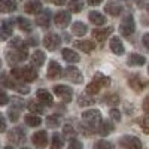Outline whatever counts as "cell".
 I'll return each mask as SVG.
<instances>
[{"mask_svg": "<svg viewBox=\"0 0 149 149\" xmlns=\"http://www.w3.org/2000/svg\"><path fill=\"white\" fill-rule=\"evenodd\" d=\"M5 131H6V119L0 113V133H5Z\"/></svg>", "mask_w": 149, "mask_h": 149, "instance_id": "47", "label": "cell"}, {"mask_svg": "<svg viewBox=\"0 0 149 149\" xmlns=\"http://www.w3.org/2000/svg\"><path fill=\"white\" fill-rule=\"evenodd\" d=\"M27 107H29V110H31L33 115H40V113H43V112H45L43 104L39 103V102H33V100H31V102H29Z\"/></svg>", "mask_w": 149, "mask_h": 149, "instance_id": "29", "label": "cell"}, {"mask_svg": "<svg viewBox=\"0 0 149 149\" xmlns=\"http://www.w3.org/2000/svg\"><path fill=\"white\" fill-rule=\"evenodd\" d=\"M69 10L70 12H74V14H78L84 9V0H69Z\"/></svg>", "mask_w": 149, "mask_h": 149, "instance_id": "32", "label": "cell"}, {"mask_svg": "<svg viewBox=\"0 0 149 149\" xmlns=\"http://www.w3.org/2000/svg\"><path fill=\"white\" fill-rule=\"evenodd\" d=\"M24 10L27 14L36 15V14H40L42 12V2L40 0H27L26 6H24Z\"/></svg>", "mask_w": 149, "mask_h": 149, "instance_id": "14", "label": "cell"}, {"mask_svg": "<svg viewBox=\"0 0 149 149\" xmlns=\"http://www.w3.org/2000/svg\"><path fill=\"white\" fill-rule=\"evenodd\" d=\"M10 36H12V24L10 21H3L2 27H0V39L6 40Z\"/></svg>", "mask_w": 149, "mask_h": 149, "instance_id": "25", "label": "cell"}, {"mask_svg": "<svg viewBox=\"0 0 149 149\" xmlns=\"http://www.w3.org/2000/svg\"><path fill=\"white\" fill-rule=\"evenodd\" d=\"M63 134H66L67 137H69V136H70V137H73V136L76 134V133H74V130H73V127L70 125V124H66L64 128H63Z\"/></svg>", "mask_w": 149, "mask_h": 149, "instance_id": "45", "label": "cell"}, {"mask_svg": "<svg viewBox=\"0 0 149 149\" xmlns=\"http://www.w3.org/2000/svg\"><path fill=\"white\" fill-rule=\"evenodd\" d=\"M18 26L24 31H31V29H33V24L29 19H26V18H18Z\"/></svg>", "mask_w": 149, "mask_h": 149, "instance_id": "36", "label": "cell"}, {"mask_svg": "<svg viewBox=\"0 0 149 149\" xmlns=\"http://www.w3.org/2000/svg\"><path fill=\"white\" fill-rule=\"evenodd\" d=\"M88 18L93 24H95V26H104L106 24V17L102 15L100 12H97V10H93L88 14Z\"/></svg>", "mask_w": 149, "mask_h": 149, "instance_id": "22", "label": "cell"}, {"mask_svg": "<svg viewBox=\"0 0 149 149\" xmlns=\"http://www.w3.org/2000/svg\"><path fill=\"white\" fill-rule=\"evenodd\" d=\"M21 149H29V148H21Z\"/></svg>", "mask_w": 149, "mask_h": 149, "instance_id": "54", "label": "cell"}, {"mask_svg": "<svg viewBox=\"0 0 149 149\" xmlns=\"http://www.w3.org/2000/svg\"><path fill=\"white\" fill-rule=\"evenodd\" d=\"M139 125L142 127L145 134H149V113H146L145 116H142L139 119Z\"/></svg>", "mask_w": 149, "mask_h": 149, "instance_id": "37", "label": "cell"}, {"mask_svg": "<svg viewBox=\"0 0 149 149\" xmlns=\"http://www.w3.org/2000/svg\"><path fill=\"white\" fill-rule=\"evenodd\" d=\"M12 78L24 82H33L37 78V72L33 67H21V69H14L12 70Z\"/></svg>", "mask_w": 149, "mask_h": 149, "instance_id": "2", "label": "cell"}, {"mask_svg": "<svg viewBox=\"0 0 149 149\" xmlns=\"http://www.w3.org/2000/svg\"><path fill=\"white\" fill-rule=\"evenodd\" d=\"M67 149H82V143L79 140H76V139H72L69 142V148Z\"/></svg>", "mask_w": 149, "mask_h": 149, "instance_id": "46", "label": "cell"}, {"mask_svg": "<svg viewBox=\"0 0 149 149\" xmlns=\"http://www.w3.org/2000/svg\"><path fill=\"white\" fill-rule=\"evenodd\" d=\"M103 103L109 104V106H116L119 103V97H118V94H106L103 97Z\"/></svg>", "mask_w": 149, "mask_h": 149, "instance_id": "34", "label": "cell"}, {"mask_svg": "<svg viewBox=\"0 0 149 149\" xmlns=\"http://www.w3.org/2000/svg\"><path fill=\"white\" fill-rule=\"evenodd\" d=\"M46 74H48L49 79H58V78L63 76V69H61V66L57 63L55 60H51V61H49Z\"/></svg>", "mask_w": 149, "mask_h": 149, "instance_id": "11", "label": "cell"}, {"mask_svg": "<svg viewBox=\"0 0 149 149\" xmlns=\"http://www.w3.org/2000/svg\"><path fill=\"white\" fill-rule=\"evenodd\" d=\"M86 2H88V5H91V6H98L103 0H86Z\"/></svg>", "mask_w": 149, "mask_h": 149, "instance_id": "50", "label": "cell"}, {"mask_svg": "<svg viewBox=\"0 0 149 149\" xmlns=\"http://www.w3.org/2000/svg\"><path fill=\"white\" fill-rule=\"evenodd\" d=\"M134 30H136V22H134V18H133V15H125L122 18V21H121V24H119V33L122 34V36H125V37H128V36H131L133 33H134Z\"/></svg>", "mask_w": 149, "mask_h": 149, "instance_id": "3", "label": "cell"}, {"mask_svg": "<svg viewBox=\"0 0 149 149\" xmlns=\"http://www.w3.org/2000/svg\"><path fill=\"white\" fill-rule=\"evenodd\" d=\"M115 130V125H113V122H110V121H103L102 124H100V127H98V130H97V133L100 134V136H109L112 131Z\"/></svg>", "mask_w": 149, "mask_h": 149, "instance_id": "21", "label": "cell"}, {"mask_svg": "<svg viewBox=\"0 0 149 149\" xmlns=\"http://www.w3.org/2000/svg\"><path fill=\"white\" fill-rule=\"evenodd\" d=\"M70 14L67 10H60L55 14L54 17V21H55V26L60 27V29H66L69 26V22H70Z\"/></svg>", "mask_w": 149, "mask_h": 149, "instance_id": "13", "label": "cell"}, {"mask_svg": "<svg viewBox=\"0 0 149 149\" xmlns=\"http://www.w3.org/2000/svg\"><path fill=\"white\" fill-rule=\"evenodd\" d=\"M0 67H2V61H0Z\"/></svg>", "mask_w": 149, "mask_h": 149, "instance_id": "55", "label": "cell"}, {"mask_svg": "<svg viewBox=\"0 0 149 149\" xmlns=\"http://www.w3.org/2000/svg\"><path fill=\"white\" fill-rule=\"evenodd\" d=\"M113 31V27H106V29H95L93 30V37L98 42H103L107 39V36Z\"/></svg>", "mask_w": 149, "mask_h": 149, "instance_id": "18", "label": "cell"}, {"mask_svg": "<svg viewBox=\"0 0 149 149\" xmlns=\"http://www.w3.org/2000/svg\"><path fill=\"white\" fill-rule=\"evenodd\" d=\"M24 121H26V122H27V125H30V127H39L40 124H42V119L37 116V115H33V113L26 115Z\"/></svg>", "mask_w": 149, "mask_h": 149, "instance_id": "33", "label": "cell"}, {"mask_svg": "<svg viewBox=\"0 0 149 149\" xmlns=\"http://www.w3.org/2000/svg\"><path fill=\"white\" fill-rule=\"evenodd\" d=\"M8 140L15 143V145H19V143H22L24 140H26V131H24L22 128H19V127L12 128L8 133Z\"/></svg>", "mask_w": 149, "mask_h": 149, "instance_id": "8", "label": "cell"}, {"mask_svg": "<svg viewBox=\"0 0 149 149\" xmlns=\"http://www.w3.org/2000/svg\"><path fill=\"white\" fill-rule=\"evenodd\" d=\"M104 12H107V14L112 15V17H118L122 12V6L119 3L113 2V0H110V2H107L104 5Z\"/></svg>", "mask_w": 149, "mask_h": 149, "instance_id": "16", "label": "cell"}, {"mask_svg": "<svg viewBox=\"0 0 149 149\" xmlns=\"http://www.w3.org/2000/svg\"><path fill=\"white\" fill-rule=\"evenodd\" d=\"M98 91H100V86H98L95 82H90L88 86H86V94H90V95H94Z\"/></svg>", "mask_w": 149, "mask_h": 149, "instance_id": "41", "label": "cell"}, {"mask_svg": "<svg viewBox=\"0 0 149 149\" xmlns=\"http://www.w3.org/2000/svg\"><path fill=\"white\" fill-rule=\"evenodd\" d=\"M45 60H46V55L43 51H34L31 55V63L36 67H42L45 64Z\"/></svg>", "mask_w": 149, "mask_h": 149, "instance_id": "23", "label": "cell"}, {"mask_svg": "<svg viewBox=\"0 0 149 149\" xmlns=\"http://www.w3.org/2000/svg\"><path fill=\"white\" fill-rule=\"evenodd\" d=\"M148 72H149V67H148Z\"/></svg>", "mask_w": 149, "mask_h": 149, "instance_id": "56", "label": "cell"}, {"mask_svg": "<svg viewBox=\"0 0 149 149\" xmlns=\"http://www.w3.org/2000/svg\"><path fill=\"white\" fill-rule=\"evenodd\" d=\"M64 78L69 79V81L73 82V84H81V82L84 81L82 74H81V70L76 69V67H73V66H69V67L64 70Z\"/></svg>", "mask_w": 149, "mask_h": 149, "instance_id": "9", "label": "cell"}, {"mask_svg": "<svg viewBox=\"0 0 149 149\" xmlns=\"http://www.w3.org/2000/svg\"><path fill=\"white\" fill-rule=\"evenodd\" d=\"M29 45H37V40H34L33 37H31V39L29 40Z\"/></svg>", "mask_w": 149, "mask_h": 149, "instance_id": "52", "label": "cell"}, {"mask_svg": "<svg viewBox=\"0 0 149 149\" xmlns=\"http://www.w3.org/2000/svg\"><path fill=\"white\" fill-rule=\"evenodd\" d=\"M52 3H55V5H58V6H63V5L67 3V0H52Z\"/></svg>", "mask_w": 149, "mask_h": 149, "instance_id": "51", "label": "cell"}, {"mask_svg": "<svg viewBox=\"0 0 149 149\" xmlns=\"http://www.w3.org/2000/svg\"><path fill=\"white\" fill-rule=\"evenodd\" d=\"M31 142L36 148H39V149H43L46 145H48V133L45 130H40V131H37L33 134V137H31Z\"/></svg>", "mask_w": 149, "mask_h": 149, "instance_id": "12", "label": "cell"}, {"mask_svg": "<svg viewBox=\"0 0 149 149\" xmlns=\"http://www.w3.org/2000/svg\"><path fill=\"white\" fill-rule=\"evenodd\" d=\"M63 146H64L63 137L60 134H54L51 139V149H63Z\"/></svg>", "mask_w": 149, "mask_h": 149, "instance_id": "35", "label": "cell"}, {"mask_svg": "<svg viewBox=\"0 0 149 149\" xmlns=\"http://www.w3.org/2000/svg\"><path fill=\"white\" fill-rule=\"evenodd\" d=\"M15 9H17L15 0H0V12L9 14V12H14Z\"/></svg>", "mask_w": 149, "mask_h": 149, "instance_id": "26", "label": "cell"}, {"mask_svg": "<svg viewBox=\"0 0 149 149\" xmlns=\"http://www.w3.org/2000/svg\"><path fill=\"white\" fill-rule=\"evenodd\" d=\"M63 58L67 61V63H78L79 61V55L74 52V51H72V49H69V48H66V49H63Z\"/></svg>", "mask_w": 149, "mask_h": 149, "instance_id": "27", "label": "cell"}, {"mask_svg": "<svg viewBox=\"0 0 149 149\" xmlns=\"http://www.w3.org/2000/svg\"><path fill=\"white\" fill-rule=\"evenodd\" d=\"M145 63H146V58L140 54H130L127 60L128 66H143Z\"/></svg>", "mask_w": 149, "mask_h": 149, "instance_id": "24", "label": "cell"}, {"mask_svg": "<svg viewBox=\"0 0 149 149\" xmlns=\"http://www.w3.org/2000/svg\"><path fill=\"white\" fill-rule=\"evenodd\" d=\"M54 93L60 97L63 98L64 102H72V97H73V90L67 85H55L54 86Z\"/></svg>", "mask_w": 149, "mask_h": 149, "instance_id": "10", "label": "cell"}, {"mask_svg": "<svg viewBox=\"0 0 149 149\" xmlns=\"http://www.w3.org/2000/svg\"><path fill=\"white\" fill-rule=\"evenodd\" d=\"M8 115H9V119L10 121H18V115H19V109L15 107V106H12L10 110H8Z\"/></svg>", "mask_w": 149, "mask_h": 149, "instance_id": "42", "label": "cell"}, {"mask_svg": "<svg viewBox=\"0 0 149 149\" xmlns=\"http://www.w3.org/2000/svg\"><path fill=\"white\" fill-rule=\"evenodd\" d=\"M109 115H110V118H112V121H115V122H119L121 121V112L116 109V107H112L110 109V112H109Z\"/></svg>", "mask_w": 149, "mask_h": 149, "instance_id": "43", "label": "cell"}, {"mask_svg": "<svg viewBox=\"0 0 149 149\" xmlns=\"http://www.w3.org/2000/svg\"><path fill=\"white\" fill-rule=\"evenodd\" d=\"M119 146L124 149H142V142L136 136H122L119 139Z\"/></svg>", "mask_w": 149, "mask_h": 149, "instance_id": "4", "label": "cell"}, {"mask_svg": "<svg viewBox=\"0 0 149 149\" xmlns=\"http://www.w3.org/2000/svg\"><path fill=\"white\" fill-rule=\"evenodd\" d=\"M36 97L39 98V102H40L42 104H45V106H51V104L54 103L51 93H49V91H46V90H37V93H36Z\"/></svg>", "mask_w": 149, "mask_h": 149, "instance_id": "19", "label": "cell"}, {"mask_svg": "<svg viewBox=\"0 0 149 149\" xmlns=\"http://www.w3.org/2000/svg\"><path fill=\"white\" fill-rule=\"evenodd\" d=\"M109 46H110V51L113 52V54H116V55H122L124 54V45H122V42H121V39L119 37H112L110 39V42H109Z\"/></svg>", "mask_w": 149, "mask_h": 149, "instance_id": "17", "label": "cell"}, {"mask_svg": "<svg viewBox=\"0 0 149 149\" xmlns=\"http://www.w3.org/2000/svg\"><path fill=\"white\" fill-rule=\"evenodd\" d=\"M94 98L93 97H88V95H86V94H84V95H81L79 97V106H91V104H94Z\"/></svg>", "mask_w": 149, "mask_h": 149, "instance_id": "39", "label": "cell"}, {"mask_svg": "<svg viewBox=\"0 0 149 149\" xmlns=\"http://www.w3.org/2000/svg\"><path fill=\"white\" fill-rule=\"evenodd\" d=\"M74 48L81 49V51L85 52V54H90V52L94 51L95 45H94V42H91V40H79V42H74Z\"/></svg>", "mask_w": 149, "mask_h": 149, "instance_id": "20", "label": "cell"}, {"mask_svg": "<svg viewBox=\"0 0 149 149\" xmlns=\"http://www.w3.org/2000/svg\"><path fill=\"white\" fill-rule=\"evenodd\" d=\"M93 82H95L98 86H109L110 85V79L107 78V76H104L103 73H100V72H97L95 74H94V79H93Z\"/></svg>", "mask_w": 149, "mask_h": 149, "instance_id": "28", "label": "cell"}, {"mask_svg": "<svg viewBox=\"0 0 149 149\" xmlns=\"http://www.w3.org/2000/svg\"><path fill=\"white\" fill-rule=\"evenodd\" d=\"M95 149H115L113 143H110L107 140H98L95 143Z\"/></svg>", "mask_w": 149, "mask_h": 149, "instance_id": "40", "label": "cell"}, {"mask_svg": "<svg viewBox=\"0 0 149 149\" xmlns=\"http://www.w3.org/2000/svg\"><path fill=\"white\" fill-rule=\"evenodd\" d=\"M86 26L84 22H81V21H76V22H73L72 24V31H73V34H76V36H84L85 33H86Z\"/></svg>", "mask_w": 149, "mask_h": 149, "instance_id": "31", "label": "cell"}, {"mask_svg": "<svg viewBox=\"0 0 149 149\" xmlns=\"http://www.w3.org/2000/svg\"><path fill=\"white\" fill-rule=\"evenodd\" d=\"M43 45L45 48L48 49V51H55V49L61 45V37L55 33H49L45 36V39H43Z\"/></svg>", "mask_w": 149, "mask_h": 149, "instance_id": "6", "label": "cell"}, {"mask_svg": "<svg viewBox=\"0 0 149 149\" xmlns=\"http://www.w3.org/2000/svg\"><path fill=\"white\" fill-rule=\"evenodd\" d=\"M128 85L131 86V90H134L136 93H140L143 88L148 86V81H145L139 73H133L128 78Z\"/></svg>", "mask_w": 149, "mask_h": 149, "instance_id": "5", "label": "cell"}, {"mask_svg": "<svg viewBox=\"0 0 149 149\" xmlns=\"http://www.w3.org/2000/svg\"><path fill=\"white\" fill-rule=\"evenodd\" d=\"M142 42H143V45L149 49V33H146L145 36H143V39H142Z\"/></svg>", "mask_w": 149, "mask_h": 149, "instance_id": "49", "label": "cell"}, {"mask_svg": "<svg viewBox=\"0 0 149 149\" xmlns=\"http://www.w3.org/2000/svg\"><path fill=\"white\" fill-rule=\"evenodd\" d=\"M82 121L86 127L90 128V131L93 130H98L100 124L103 122L102 121V113L98 112L97 109H91V110H85L82 113Z\"/></svg>", "mask_w": 149, "mask_h": 149, "instance_id": "1", "label": "cell"}, {"mask_svg": "<svg viewBox=\"0 0 149 149\" xmlns=\"http://www.w3.org/2000/svg\"><path fill=\"white\" fill-rule=\"evenodd\" d=\"M29 55H27V51H17V49H12V51H8L6 52V60L9 61V64H17V63H21L24 61Z\"/></svg>", "mask_w": 149, "mask_h": 149, "instance_id": "7", "label": "cell"}, {"mask_svg": "<svg viewBox=\"0 0 149 149\" xmlns=\"http://www.w3.org/2000/svg\"><path fill=\"white\" fill-rule=\"evenodd\" d=\"M49 22H51V10L49 9H45L42 10L39 15L36 17V24L40 27H49Z\"/></svg>", "mask_w": 149, "mask_h": 149, "instance_id": "15", "label": "cell"}, {"mask_svg": "<svg viewBox=\"0 0 149 149\" xmlns=\"http://www.w3.org/2000/svg\"><path fill=\"white\" fill-rule=\"evenodd\" d=\"M146 9H148V12H149V5H148V6H146Z\"/></svg>", "mask_w": 149, "mask_h": 149, "instance_id": "53", "label": "cell"}, {"mask_svg": "<svg viewBox=\"0 0 149 149\" xmlns=\"http://www.w3.org/2000/svg\"><path fill=\"white\" fill-rule=\"evenodd\" d=\"M9 102H10V97H8V94H6L2 88H0V104L5 106V104H8Z\"/></svg>", "mask_w": 149, "mask_h": 149, "instance_id": "44", "label": "cell"}, {"mask_svg": "<svg viewBox=\"0 0 149 149\" xmlns=\"http://www.w3.org/2000/svg\"><path fill=\"white\" fill-rule=\"evenodd\" d=\"M143 110H145V113H149V94L145 97V100H143V104H142Z\"/></svg>", "mask_w": 149, "mask_h": 149, "instance_id": "48", "label": "cell"}, {"mask_svg": "<svg viewBox=\"0 0 149 149\" xmlns=\"http://www.w3.org/2000/svg\"><path fill=\"white\" fill-rule=\"evenodd\" d=\"M9 46L12 49H17V51H27V45L24 43V40H21V37H14L9 42Z\"/></svg>", "mask_w": 149, "mask_h": 149, "instance_id": "30", "label": "cell"}, {"mask_svg": "<svg viewBox=\"0 0 149 149\" xmlns=\"http://www.w3.org/2000/svg\"><path fill=\"white\" fill-rule=\"evenodd\" d=\"M46 124H48L49 128H57L60 125V118L57 115H51V116L46 118Z\"/></svg>", "mask_w": 149, "mask_h": 149, "instance_id": "38", "label": "cell"}]
</instances>
